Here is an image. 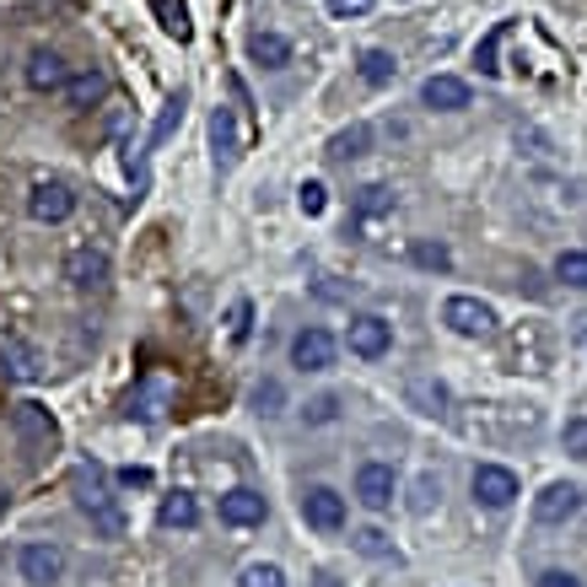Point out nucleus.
<instances>
[{
	"instance_id": "14",
	"label": "nucleus",
	"mask_w": 587,
	"mask_h": 587,
	"mask_svg": "<svg viewBox=\"0 0 587 587\" xmlns=\"http://www.w3.org/2000/svg\"><path fill=\"white\" fill-rule=\"evenodd\" d=\"M0 373H6V378L33 382L43 373V356L22 335H6V339H0Z\"/></svg>"
},
{
	"instance_id": "39",
	"label": "nucleus",
	"mask_w": 587,
	"mask_h": 587,
	"mask_svg": "<svg viewBox=\"0 0 587 587\" xmlns=\"http://www.w3.org/2000/svg\"><path fill=\"white\" fill-rule=\"evenodd\" d=\"M249 318H253V307L249 302H238V307H232V339H238V345L249 339Z\"/></svg>"
},
{
	"instance_id": "25",
	"label": "nucleus",
	"mask_w": 587,
	"mask_h": 587,
	"mask_svg": "<svg viewBox=\"0 0 587 587\" xmlns=\"http://www.w3.org/2000/svg\"><path fill=\"white\" fill-rule=\"evenodd\" d=\"M555 281H566V286L587 292V253L583 249H566V253H560V259H555Z\"/></svg>"
},
{
	"instance_id": "3",
	"label": "nucleus",
	"mask_w": 587,
	"mask_h": 587,
	"mask_svg": "<svg viewBox=\"0 0 587 587\" xmlns=\"http://www.w3.org/2000/svg\"><path fill=\"white\" fill-rule=\"evenodd\" d=\"M65 281H71L76 292H103V286L114 281V259H108V249H97V243L71 249L65 253Z\"/></svg>"
},
{
	"instance_id": "9",
	"label": "nucleus",
	"mask_w": 587,
	"mask_h": 587,
	"mask_svg": "<svg viewBox=\"0 0 587 587\" xmlns=\"http://www.w3.org/2000/svg\"><path fill=\"white\" fill-rule=\"evenodd\" d=\"M302 523L318 528V534H339V528H345V496L329 491V485H313V491L302 496Z\"/></svg>"
},
{
	"instance_id": "37",
	"label": "nucleus",
	"mask_w": 587,
	"mask_h": 587,
	"mask_svg": "<svg viewBox=\"0 0 587 587\" xmlns=\"http://www.w3.org/2000/svg\"><path fill=\"white\" fill-rule=\"evenodd\" d=\"M373 11V0H329V17L335 22H350V17H367Z\"/></svg>"
},
{
	"instance_id": "29",
	"label": "nucleus",
	"mask_w": 587,
	"mask_h": 587,
	"mask_svg": "<svg viewBox=\"0 0 587 587\" xmlns=\"http://www.w3.org/2000/svg\"><path fill=\"white\" fill-rule=\"evenodd\" d=\"M437 502H442V480H437V474H420L416 485H410V512H420V517H426Z\"/></svg>"
},
{
	"instance_id": "35",
	"label": "nucleus",
	"mask_w": 587,
	"mask_h": 587,
	"mask_svg": "<svg viewBox=\"0 0 587 587\" xmlns=\"http://www.w3.org/2000/svg\"><path fill=\"white\" fill-rule=\"evenodd\" d=\"M335 416H339V399H335V394H318V399L302 410V420H307V426H329Z\"/></svg>"
},
{
	"instance_id": "1",
	"label": "nucleus",
	"mask_w": 587,
	"mask_h": 587,
	"mask_svg": "<svg viewBox=\"0 0 587 587\" xmlns=\"http://www.w3.org/2000/svg\"><path fill=\"white\" fill-rule=\"evenodd\" d=\"M71 491H76V506L92 517V528H97L103 539H119V534H125V506L108 491V469H103V463H82L76 480H71Z\"/></svg>"
},
{
	"instance_id": "15",
	"label": "nucleus",
	"mask_w": 587,
	"mask_h": 587,
	"mask_svg": "<svg viewBox=\"0 0 587 587\" xmlns=\"http://www.w3.org/2000/svg\"><path fill=\"white\" fill-rule=\"evenodd\" d=\"M420 103L437 108V114H459V108H469V82H459V76H426Z\"/></svg>"
},
{
	"instance_id": "19",
	"label": "nucleus",
	"mask_w": 587,
	"mask_h": 587,
	"mask_svg": "<svg viewBox=\"0 0 587 587\" xmlns=\"http://www.w3.org/2000/svg\"><path fill=\"white\" fill-rule=\"evenodd\" d=\"M11 420H17V431H22L28 442H54V437H60L54 416H49L43 405H33V399H28V405H17V410H11Z\"/></svg>"
},
{
	"instance_id": "32",
	"label": "nucleus",
	"mask_w": 587,
	"mask_h": 587,
	"mask_svg": "<svg viewBox=\"0 0 587 587\" xmlns=\"http://www.w3.org/2000/svg\"><path fill=\"white\" fill-rule=\"evenodd\" d=\"M296 206H302V216H324V210H329V189H324L318 178H307V184L296 189Z\"/></svg>"
},
{
	"instance_id": "38",
	"label": "nucleus",
	"mask_w": 587,
	"mask_h": 587,
	"mask_svg": "<svg viewBox=\"0 0 587 587\" xmlns=\"http://www.w3.org/2000/svg\"><path fill=\"white\" fill-rule=\"evenodd\" d=\"M119 485H125V491H146V485H151V469L129 463V469H119Z\"/></svg>"
},
{
	"instance_id": "20",
	"label": "nucleus",
	"mask_w": 587,
	"mask_h": 587,
	"mask_svg": "<svg viewBox=\"0 0 587 587\" xmlns=\"http://www.w3.org/2000/svg\"><path fill=\"white\" fill-rule=\"evenodd\" d=\"M103 92H108V76H103L97 65H86V71H76V76H71V86H65L71 108H92V103H103Z\"/></svg>"
},
{
	"instance_id": "23",
	"label": "nucleus",
	"mask_w": 587,
	"mask_h": 587,
	"mask_svg": "<svg viewBox=\"0 0 587 587\" xmlns=\"http://www.w3.org/2000/svg\"><path fill=\"white\" fill-rule=\"evenodd\" d=\"M163 528H195L200 523V502L189 496V491H172V496H163Z\"/></svg>"
},
{
	"instance_id": "5",
	"label": "nucleus",
	"mask_w": 587,
	"mask_h": 587,
	"mask_svg": "<svg viewBox=\"0 0 587 587\" xmlns=\"http://www.w3.org/2000/svg\"><path fill=\"white\" fill-rule=\"evenodd\" d=\"M442 324L463 339H480L496 329V307L491 302H480V296H448V307H442Z\"/></svg>"
},
{
	"instance_id": "8",
	"label": "nucleus",
	"mask_w": 587,
	"mask_h": 587,
	"mask_svg": "<svg viewBox=\"0 0 587 587\" xmlns=\"http://www.w3.org/2000/svg\"><path fill=\"white\" fill-rule=\"evenodd\" d=\"M469 485H474V502L491 506V512H502V506L517 502V474H512V469H502V463H480Z\"/></svg>"
},
{
	"instance_id": "18",
	"label": "nucleus",
	"mask_w": 587,
	"mask_h": 587,
	"mask_svg": "<svg viewBox=\"0 0 587 587\" xmlns=\"http://www.w3.org/2000/svg\"><path fill=\"white\" fill-rule=\"evenodd\" d=\"M410 410H420V416H431V420H448V410H453V394H448V382H437V378H410Z\"/></svg>"
},
{
	"instance_id": "31",
	"label": "nucleus",
	"mask_w": 587,
	"mask_h": 587,
	"mask_svg": "<svg viewBox=\"0 0 587 587\" xmlns=\"http://www.w3.org/2000/svg\"><path fill=\"white\" fill-rule=\"evenodd\" d=\"M238 587H286V572H281V566H270V560H253V566H243Z\"/></svg>"
},
{
	"instance_id": "36",
	"label": "nucleus",
	"mask_w": 587,
	"mask_h": 587,
	"mask_svg": "<svg viewBox=\"0 0 587 587\" xmlns=\"http://www.w3.org/2000/svg\"><path fill=\"white\" fill-rule=\"evenodd\" d=\"M566 453H572V459H587V416L566 420Z\"/></svg>"
},
{
	"instance_id": "24",
	"label": "nucleus",
	"mask_w": 587,
	"mask_h": 587,
	"mask_svg": "<svg viewBox=\"0 0 587 587\" xmlns=\"http://www.w3.org/2000/svg\"><path fill=\"white\" fill-rule=\"evenodd\" d=\"M356 71H361V82L367 86H388L399 76V65H394V54L388 49H367L361 60H356Z\"/></svg>"
},
{
	"instance_id": "30",
	"label": "nucleus",
	"mask_w": 587,
	"mask_h": 587,
	"mask_svg": "<svg viewBox=\"0 0 587 587\" xmlns=\"http://www.w3.org/2000/svg\"><path fill=\"white\" fill-rule=\"evenodd\" d=\"M506 28H512V22H496V28H491V39H485V43H480V49H474V65H480L485 76H496V71H502V65H496V54H502Z\"/></svg>"
},
{
	"instance_id": "33",
	"label": "nucleus",
	"mask_w": 587,
	"mask_h": 587,
	"mask_svg": "<svg viewBox=\"0 0 587 587\" xmlns=\"http://www.w3.org/2000/svg\"><path fill=\"white\" fill-rule=\"evenodd\" d=\"M184 125V92H178V97H168V108H163V119H157V125H151V146H163V140H168L172 129Z\"/></svg>"
},
{
	"instance_id": "21",
	"label": "nucleus",
	"mask_w": 587,
	"mask_h": 587,
	"mask_svg": "<svg viewBox=\"0 0 587 587\" xmlns=\"http://www.w3.org/2000/svg\"><path fill=\"white\" fill-rule=\"evenodd\" d=\"M249 60H253V65H264V71H281V65L292 60V43L281 39V33H253V39H249Z\"/></svg>"
},
{
	"instance_id": "34",
	"label": "nucleus",
	"mask_w": 587,
	"mask_h": 587,
	"mask_svg": "<svg viewBox=\"0 0 587 587\" xmlns=\"http://www.w3.org/2000/svg\"><path fill=\"white\" fill-rule=\"evenodd\" d=\"M350 545L361 549V555H373V560L394 555V545H388V534H382V528H361V534H350Z\"/></svg>"
},
{
	"instance_id": "28",
	"label": "nucleus",
	"mask_w": 587,
	"mask_h": 587,
	"mask_svg": "<svg viewBox=\"0 0 587 587\" xmlns=\"http://www.w3.org/2000/svg\"><path fill=\"white\" fill-rule=\"evenodd\" d=\"M151 11L163 17V28H168L172 39L189 43V33H195V28H189V11H184V6H172V0H151Z\"/></svg>"
},
{
	"instance_id": "4",
	"label": "nucleus",
	"mask_w": 587,
	"mask_h": 587,
	"mask_svg": "<svg viewBox=\"0 0 587 587\" xmlns=\"http://www.w3.org/2000/svg\"><path fill=\"white\" fill-rule=\"evenodd\" d=\"M17 572L28 587H54L65 577V549L49 545V539H33V545L17 549Z\"/></svg>"
},
{
	"instance_id": "22",
	"label": "nucleus",
	"mask_w": 587,
	"mask_h": 587,
	"mask_svg": "<svg viewBox=\"0 0 587 587\" xmlns=\"http://www.w3.org/2000/svg\"><path fill=\"white\" fill-rule=\"evenodd\" d=\"M335 163H350V157H367L373 151V129L367 125H350V129H339V135H329V146H324Z\"/></svg>"
},
{
	"instance_id": "12",
	"label": "nucleus",
	"mask_w": 587,
	"mask_h": 587,
	"mask_svg": "<svg viewBox=\"0 0 587 587\" xmlns=\"http://www.w3.org/2000/svg\"><path fill=\"white\" fill-rule=\"evenodd\" d=\"M577 512H583V491H577V485H566V480L545 485V496L534 502V517L549 523V528H555V523H572Z\"/></svg>"
},
{
	"instance_id": "13",
	"label": "nucleus",
	"mask_w": 587,
	"mask_h": 587,
	"mask_svg": "<svg viewBox=\"0 0 587 587\" xmlns=\"http://www.w3.org/2000/svg\"><path fill=\"white\" fill-rule=\"evenodd\" d=\"M264 512H270L264 496L249 491V485H238V491H227V496H221V523H227V528H259V523H264Z\"/></svg>"
},
{
	"instance_id": "41",
	"label": "nucleus",
	"mask_w": 587,
	"mask_h": 587,
	"mask_svg": "<svg viewBox=\"0 0 587 587\" xmlns=\"http://www.w3.org/2000/svg\"><path fill=\"white\" fill-rule=\"evenodd\" d=\"M6 502H11V496H6V491H0V512H6Z\"/></svg>"
},
{
	"instance_id": "16",
	"label": "nucleus",
	"mask_w": 587,
	"mask_h": 587,
	"mask_svg": "<svg viewBox=\"0 0 587 587\" xmlns=\"http://www.w3.org/2000/svg\"><path fill=\"white\" fill-rule=\"evenodd\" d=\"M210 140H216V172L238 168L243 146H238V119H232V108H216V114H210Z\"/></svg>"
},
{
	"instance_id": "26",
	"label": "nucleus",
	"mask_w": 587,
	"mask_h": 587,
	"mask_svg": "<svg viewBox=\"0 0 587 587\" xmlns=\"http://www.w3.org/2000/svg\"><path fill=\"white\" fill-rule=\"evenodd\" d=\"M356 210H361V216H388V210H394V189H388V184H361V189H356Z\"/></svg>"
},
{
	"instance_id": "2",
	"label": "nucleus",
	"mask_w": 587,
	"mask_h": 587,
	"mask_svg": "<svg viewBox=\"0 0 587 587\" xmlns=\"http://www.w3.org/2000/svg\"><path fill=\"white\" fill-rule=\"evenodd\" d=\"M28 216L43 221V227L71 221V216H76V189H71L65 178H39V184L28 189Z\"/></svg>"
},
{
	"instance_id": "6",
	"label": "nucleus",
	"mask_w": 587,
	"mask_h": 587,
	"mask_svg": "<svg viewBox=\"0 0 587 587\" xmlns=\"http://www.w3.org/2000/svg\"><path fill=\"white\" fill-rule=\"evenodd\" d=\"M339 356V345L329 329H318V324H307V329H296L292 335V367L296 373H329Z\"/></svg>"
},
{
	"instance_id": "11",
	"label": "nucleus",
	"mask_w": 587,
	"mask_h": 587,
	"mask_svg": "<svg viewBox=\"0 0 587 587\" xmlns=\"http://www.w3.org/2000/svg\"><path fill=\"white\" fill-rule=\"evenodd\" d=\"M172 405V378L168 373H146V378L135 382V399H129V410L140 420H163Z\"/></svg>"
},
{
	"instance_id": "7",
	"label": "nucleus",
	"mask_w": 587,
	"mask_h": 587,
	"mask_svg": "<svg viewBox=\"0 0 587 587\" xmlns=\"http://www.w3.org/2000/svg\"><path fill=\"white\" fill-rule=\"evenodd\" d=\"M399 496V474H394V463H361L356 469V502L367 506V512H388Z\"/></svg>"
},
{
	"instance_id": "10",
	"label": "nucleus",
	"mask_w": 587,
	"mask_h": 587,
	"mask_svg": "<svg viewBox=\"0 0 587 587\" xmlns=\"http://www.w3.org/2000/svg\"><path fill=\"white\" fill-rule=\"evenodd\" d=\"M388 345H394V324H388V318H378V313L350 318V356L378 361V356H388Z\"/></svg>"
},
{
	"instance_id": "17",
	"label": "nucleus",
	"mask_w": 587,
	"mask_h": 587,
	"mask_svg": "<svg viewBox=\"0 0 587 587\" xmlns=\"http://www.w3.org/2000/svg\"><path fill=\"white\" fill-rule=\"evenodd\" d=\"M28 86H33V92H65V86H71V65H65L54 49H39V54L28 60Z\"/></svg>"
},
{
	"instance_id": "27",
	"label": "nucleus",
	"mask_w": 587,
	"mask_h": 587,
	"mask_svg": "<svg viewBox=\"0 0 587 587\" xmlns=\"http://www.w3.org/2000/svg\"><path fill=\"white\" fill-rule=\"evenodd\" d=\"M410 259H416L420 270H437V275H442V270H453V253L442 249V243H431V238L410 243Z\"/></svg>"
},
{
	"instance_id": "40",
	"label": "nucleus",
	"mask_w": 587,
	"mask_h": 587,
	"mask_svg": "<svg viewBox=\"0 0 587 587\" xmlns=\"http://www.w3.org/2000/svg\"><path fill=\"white\" fill-rule=\"evenodd\" d=\"M534 587H583V583H577L572 572H539V583Z\"/></svg>"
}]
</instances>
